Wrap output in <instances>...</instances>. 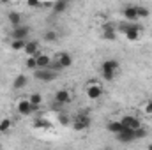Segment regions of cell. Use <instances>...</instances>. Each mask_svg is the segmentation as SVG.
<instances>
[{
	"label": "cell",
	"instance_id": "4dcf8cb0",
	"mask_svg": "<svg viewBox=\"0 0 152 150\" xmlns=\"http://www.w3.org/2000/svg\"><path fill=\"white\" fill-rule=\"evenodd\" d=\"M0 2H2V4H7V2H11V0H0Z\"/></svg>",
	"mask_w": 152,
	"mask_h": 150
},
{
	"label": "cell",
	"instance_id": "9a60e30c",
	"mask_svg": "<svg viewBox=\"0 0 152 150\" xmlns=\"http://www.w3.org/2000/svg\"><path fill=\"white\" fill-rule=\"evenodd\" d=\"M27 83H28V78H27V76L18 74L14 78V81H12V88H14V90H21V88L27 87Z\"/></svg>",
	"mask_w": 152,
	"mask_h": 150
},
{
	"label": "cell",
	"instance_id": "6da1fadb",
	"mask_svg": "<svg viewBox=\"0 0 152 150\" xmlns=\"http://www.w3.org/2000/svg\"><path fill=\"white\" fill-rule=\"evenodd\" d=\"M120 73V64H118V60H113V58H110V60H104L103 64H101V76H103V79L104 81H113L115 76Z\"/></svg>",
	"mask_w": 152,
	"mask_h": 150
},
{
	"label": "cell",
	"instance_id": "3957f363",
	"mask_svg": "<svg viewBox=\"0 0 152 150\" xmlns=\"http://www.w3.org/2000/svg\"><path fill=\"white\" fill-rule=\"evenodd\" d=\"M90 127V113L88 111H83V113H78L73 120V129L75 131H87Z\"/></svg>",
	"mask_w": 152,
	"mask_h": 150
},
{
	"label": "cell",
	"instance_id": "484cf974",
	"mask_svg": "<svg viewBox=\"0 0 152 150\" xmlns=\"http://www.w3.org/2000/svg\"><path fill=\"white\" fill-rule=\"evenodd\" d=\"M147 136V129H143L142 125L138 129H134V140H143Z\"/></svg>",
	"mask_w": 152,
	"mask_h": 150
},
{
	"label": "cell",
	"instance_id": "d6a6232c",
	"mask_svg": "<svg viewBox=\"0 0 152 150\" xmlns=\"http://www.w3.org/2000/svg\"><path fill=\"white\" fill-rule=\"evenodd\" d=\"M0 149H2V143H0Z\"/></svg>",
	"mask_w": 152,
	"mask_h": 150
},
{
	"label": "cell",
	"instance_id": "44dd1931",
	"mask_svg": "<svg viewBox=\"0 0 152 150\" xmlns=\"http://www.w3.org/2000/svg\"><path fill=\"white\" fill-rule=\"evenodd\" d=\"M34 127H36V129H50L51 124H50L46 118H37V120H34Z\"/></svg>",
	"mask_w": 152,
	"mask_h": 150
},
{
	"label": "cell",
	"instance_id": "d6986e66",
	"mask_svg": "<svg viewBox=\"0 0 152 150\" xmlns=\"http://www.w3.org/2000/svg\"><path fill=\"white\" fill-rule=\"evenodd\" d=\"M27 41H28V39H12V41H11V50H12V51H23Z\"/></svg>",
	"mask_w": 152,
	"mask_h": 150
},
{
	"label": "cell",
	"instance_id": "5b68a950",
	"mask_svg": "<svg viewBox=\"0 0 152 150\" xmlns=\"http://www.w3.org/2000/svg\"><path fill=\"white\" fill-rule=\"evenodd\" d=\"M57 74H58V71H55V69H51V67H46V69H36V71H34L36 79L42 81V83H50V81H53V79L57 78Z\"/></svg>",
	"mask_w": 152,
	"mask_h": 150
},
{
	"label": "cell",
	"instance_id": "7a4b0ae2",
	"mask_svg": "<svg viewBox=\"0 0 152 150\" xmlns=\"http://www.w3.org/2000/svg\"><path fill=\"white\" fill-rule=\"evenodd\" d=\"M140 25H136V21L133 23V21H124V23H120L118 25V32H122L127 41H138L140 37Z\"/></svg>",
	"mask_w": 152,
	"mask_h": 150
},
{
	"label": "cell",
	"instance_id": "5bb4252c",
	"mask_svg": "<svg viewBox=\"0 0 152 150\" xmlns=\"http://www.w3.org/2000/svg\"><path fill=\"white\" fill-rule=\"evenodd\" d=\"M23 51H25L28 57H36V55H39V42L37 41H27Z\"/></svg>",
	"mask_w": 152,
	"mask_h": 150
},
{
	"label": "cell",
	"instance_id": "8fae6325",
	"mask_svg": "<svg viewBox=\"0 0 152 150\" xmlns=\"http://www.w3.org/2000/svg\"><path fill=\"white\" fill-rule=\"evenodd\" d=\"M120 122H122V125L127 127V129H138V127L142 125L140 118H138V117H133V115H126V117H122Z\"/></svg>",
	"mask_w": 152,
	"mask_h": 150
},
{
	"label": "cell",
	"instance_id": "ac0fdd59",
	"mask_svg": "<svg viewBox=\"0 0 152 150\" xmlns=\"http://www.w3.org/2000/svg\"><path fill=\"white\" fill-rule=\"evenodd\" d=\"M7 20H9V23H11V25H12V28H14V27L21 25V20H23V18H21V14H20V12L12 11V12H9V14H7Z\"/></svg>",
	"mask_w": 152,
	"mask_h": 150
},
{
	"label": "cell",
	"instance_id": "f546056e",
	"mask_svg": "<svg viewBox=\"0 0 152 150\" xmlns=\"http://www.w3.org/2000/svg\"><path fill=\"white\" fill-rule=\"evenodd\" d=\"M27 5H28V7H37L39 0H27Z\"/></svg>",
	"mask_w": 152,
	"mask_h": 150
},
{
	"label": "cell",
	"instance_id": "cb8c5ba5",
	"mask_svg": "<svg viewBox=\"0 0 152 150\" xmlns=\"http://www.w3.org/2000/svg\"><path fill=\"white\" fill-rule=\"evenodd\" d=\"M42 37H44V41H46V42H55V41L58 39V34H57L55 30H46Z\"/></svg>",
	"mask_w": 152,
	"mask_h": 150
},
{
	"label": "cell",
	"instance_id": "4fadbf2b",
	"mask_svg": "<svg viewBox=\"0 0 152 150\" xmlns=\"http://www.w3.org/2000/svg\"><path fill=\"white\" fill-rule=\"evenodd\" d=\"M71 101V92L69 90H66V88H60V90H57L55 92V103H58V104H67Z\"/></svg>",
	"mask_w": 152,
	"mask_h": 150
},
{
	"label": "cell",
	"instance_id": "ba28073f",
	"mask_svg": "<svg viewBox=\"0 0 152 150\" xmlns=\"http://www.w3.org/2000/svg\"><path fill=\"white\" fill-rule=\"evenodd\" d=\"M117 136V140L120 141V143H131V141H136L134 140V129H127V127H124L118 134H115Z\"/></svg>",
	"mask_w": 152,
	"mask_h": 150
},
{
	"label": "cell",
	"instance_id": "277c9868",
	"mask_svg": "<svg viewBox=\"0 0 152 150\" xmlns=\"http://www.w3.org/2000/svg\"><path fill=\"white\" fill-rule=\"evenodd\" d=\"M71 66H73V57H71L69 53H66V51H64V53H60V55H58V58H57V62H55V64L51 62V66H50V67H51V69H55V71H64V69H69Z\"/></svg>",
	"mask_w": 152,
	"mask_h": 150
},
{
	"label": "cell",
	"instance_id": "1f68e13d",
	"mask_svg": "<svg viewBox=\"0 0 152 150\" xmlns=\"http://www.w3.org/2000/svg\"><path fill=\"white\" fill-rule=\"evenodd\" d=\"M147 149H149V150H152V143H151V145H149V147H147Z\"/></svg>",
	"mask_w": 152,
	"mask_h": 150
},
{
	"label": "cell",
	"instance_id": "8992f818",
	"mask_svg": "<svg viewBox=\"0 0 152 150\" xmlns=\"http://www.w3.org/2000/svg\"><path fill=\"white\" fill-rule=\"evenodd\" d=\"M101 95H103V87H101L99 83L92 81V83L87 85V97H88L90 101H97Z\"/></svg>",
	"mask_w": 152,
	"mask_h": 150
},
{
	"label": "cell",
	"instance_id": "ffe728a7",
	"mask_svg": "<svg viewBox=\"0 0 152 150\" xmlns=\"http://www.w3.org/2000/svg\"><path fill=\"white\" fill-rule=\"evenodd\" d=\"M67 9V0H57V4L53 5V12L55 14H60Z\"/></svg>",
	"mask_w": 152,
	"mask_h": 150
},
{
	"label": "cell",
	"instance_id": "30bf717a",
	"mask_svg": "<svg viewBox=\"0 0 152 150\" xmlns=\"http://www.w3.org/2000/svg\"><path fill=\"white\" fill-rule=\"evenodd\" d=\"M101 37L104 39V41H115V39H117V27L112 25V23H104V25H103V34H101Z\"/></svg>",
	"mask_w": 152,
	"mask_h": 150
},
{
	"label": "cell",
	"instance_id": "83f0119b",
	"mask_svg": "<svg viewBox=\"0 0 152 150\" xmlns=\"http://www.w3.org/2000/svg\"><path fill=\"white\" fill-rule=\"evenodd\" d=\"M58 122H60L62 125H69V117H67V115H62V113H60V115H58Z\"/></svg>",
	"mask_w": 152,
	"mask_h": 150
},
{
	"label": "cell",
	"instance_id": "7402d4cb",
	"mask_svg": "<svg viewBox=\"0 0 152 150\" xmlns=\"http://www.w3.org/2000/svg\"><path fill=\"white\" fill-rule=\"evenodd\" d=\"M11 120L9 118H2L0 120V134H7L9 133V129H11Z\"/></svg>",
	"mask_w": 152,
	"mask_h": 150
},
{
	"label": "cell",
	"instance_id": "7c38bea8",
	"mask_svg": "<svg viewBox=\"0 0 152 150\" xmlns=\"http://www.w3.org/2000/svg\"><path fill=\"white\" fill-rule=\"evenodd\" d=\"M122 14H124V18H126V21H138L140 18H138V11H136V5H127V7H124L122 9Z\"/></svg>",
	"mask_w": 152,
	"mask_h": 150
},
{
	"label": "cell",
	"instance_id": "4316f807",
	"mask_svg": "<svg viewBox=\"0 0 152 150\" xmlns=\"http://www.w3.org/2000/svg\"><path fill=\"white\" fill-rule=\"evenodd\" d=\"M27 67L32 69V71L37 69V60H36V57H28V58H27Z\"/></svg>",
	"mask_w": 152,
	"mask_h": 150
},
{
	"label": "cell",
	"instance_id": "52a82bcc",
	"mask_svg": "<svg viewBox=\"0 0 152 150\" xmlns=\"http://www.w3.org/2000/svg\"><path fill=\"white\" fill-rule=\"evenodd\" d=\"M16 111L20 113V115H23V117H28L30 113L36 111V106H32V103L28 99H21L18 103V106H16Z\"/></svg>",
	"mask_w": 152,
	"mask_h": 150
},
{
	"label": "cell",
	"instance_id": "d4e9b609",
	"mask_svg": "<svg viewBox=\"0 0 152 150\" xmlns=\"http://www.w3.org/2000/svg\"><path fill=\"white\" fill-rule=\"evenodd\" d=\"M136 11H138V18L140 20L142 18H149V14H151V11L147 7H142V5H136Z\"/></svg>",
	"mask_w": 152,
	"mask_h": 150
},
{
	"label": "cell",
	"instance_id": "2e32d148",
	"mask_svg": "<svg viewBox=\"0 0 152 150\" xmlns=\"http://www.w3.org/2000/svg\"><path fill=\"white\" fill-rule=\"evenodd\" d=\"M36 60H37V69H46V67L51 66V58L48 55L39 53V55H36Z\"/></svg>",
	"mask_w": 152,
	"mask_h": 150
},
{
	"label": "cell",
	"instance_id": "9c48e42d",
	"mask_svg": "<svg viewBox=\"0 0 152 150\" xmlns=\"http://www.w3.org/2000/svg\"><path fill=\"white\" fill-rule=\"evenodd\" d=\"M30 36V28L27 27V25H18V27H14L12 28V34H11V37L12 39H28Z\"/></svg>",
	"mask_w": 152,
	"mask_h": 150
},
{
	"label": "cell",
	"instance_id": "603a6c76",
	"mask_svg": "<svg viewBox=\"0 0 152 150\" xmlns=\"http://www.w3.org/2000/svg\"><path fill=\"white\" fill-rule=\"evenodd\" d=\"M28 101L32 103V106H36V110H37L39 106H41V103H42V95L41 94H30V97H28Z\"/></svg>",
	"mask_w": 152,
	"mask_h": 150
},
{
	"label": "cell",
	"instance_id": "e0dca14e",
	"mask_svg": "<svg viewBox=\"0 0 152 150\" xmlns=\"http://www.w3.org/2000/svg\"><path fill=\"white\" fill-rule=\"evenodd\" d=\"M106 129H108V133H112V134H118V133L124 129V125H122L120 120H112V122H108Z\"/></svg>",
	"mask_w": 152,
	"mask_h": 150
},
{
	"label": "cell",
	"instance_id": "f1b7e54d",
	"mask_svg": "<svg viewBox=\"0 0 152 150\" xmlns=\"http://www.w3.org/2000/svg\"><path fill=\"white\" fill-rule=\"evenodd\" d=\"M143 111H145V115H152V99H151V101H147V104H145Z\"/></svg>",
	"mask_w": 152,
	"mask_h": 150
}]
</instances>
